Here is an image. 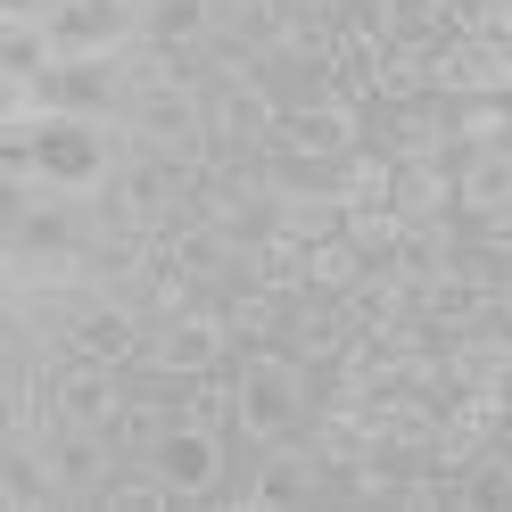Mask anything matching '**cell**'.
<instances>
[{
  "label": "cell",
  "mask_w": 512,
  "mask_h": 512,
  "mask_svg": "<svg viewBox=\"0 0 512 512\" xmlns=\"http://www.w3.org/2000/svg\"><path fill=\"white\" fill-rule=\"evenodd\" d=\"M124 149H133V141H124V124H108V116H75V108L0 116V174H9V182H42V190H75V199H108Z\"/></svg>",
  "instance_id": "1"
},
{
  "label": "cell",
  "mask_w": 512,
  "mask_h": 512,
  "mask_svg": "<svg viewBox=\"0 0 512 512\" xmlns=\"http://www.w3.org/2000/svg\"><path fill=\"white\" fill-rule=\"evenodd\" d=\"M232 397H240V455H256V446H281V438H298L314 422V405H323V389H314V364L290 356L281 339L265 347H240L232 356Z\"/></svg>",
  "instance_id": "2"
},
{
  "label": "cell",
  "mask_w": 512,
  "mask_h": 512,
  "mask_svg": "<svg viewBox=\"0 0 512 512\" xmlns=\"http://www.w3.org/2000/svg\"><path fill=\"white\" fill-rule=\"evenodd\" d=\"M331 488H339V471L323 463V446L298 430V438H281V446L240 455L232 496H223V504H240V512H306V504H331Z\"/></svg>",
  "instance_id": "3"
},
{
  "label": "cell",
  "mask_w": 512,
  "mask_h": 512,
  "mask_svg": "<svg viewBox=\"0 0 512 512\" xmlns=\"http://www.w3.org/2000/svg\"><path fill=\"white\" fill-rule=\"evenodd\" d=\"M199 174L207 166H190V157H166V149H124V166L108 182V215L116 223H133V232H174V223L199 207Z\"/></svg>",
  "instance_id": "4"
},
{
  "label": "cell",
  "mask_w": 512,
  "mask_h": 512,
  "mask_svg": "<svg viewBox=\"0 0 512 512\" xmlns=\"http://www.w3.org/2000/svg\"><path fill=\"white\" fill-rule=\"evenodd\" d=\"M356 149H364V100H347V91H306V100H290V116L273 133V157L290 174H339Z\"/></svg>",
  "instance_id": "5"
},
{
  "label": "cell",
  "mask_w": 512,
  "mask_h": 512,
  "mask_svg": "<svg viewBox=\"0 0 512 512\" xmlns=\"http://www.w3.org/2000/svg\"><path fill=\"white\" fill-rule=\"evenodd\" d=\"M232 356H240V339H232V323H223V298H199V306H182V314H166V323H149V347H141V380H199V372H232Z\"/></svg>",
  "instance_id": "6"
},
{
  "label": "cell",
  "mask_w": 512,
  "mask_h": 512,
  "mask_svg": "<svg viewBox=\"0 0 512 512\" xmlns=\"http://www.w3.org/2000/svg\"><path fill=\"white\" fill-rule=\"evenodd\" d=\"M149 471L166 479L174 512H182V504H223V496H232V471H240V438H232V430L174 422V430H166V446L149 455Z\"/></svg>",
  "instance_id": "7"
},
{
  "label": "cell",
  "mask_w": 512,
  "mask_h": 512,
  "mask_svg": "<svg viewBox=\"0 0 512 512\" xmlns=\"http://www.w3.org/2000/svg\"><path fill=\"white\" fill-rule=\"evenodd\" d=\"M34 455H42V471H50V496H58V504H100L108 479L124 471L116 438L91 430V422H50V430L34 438Z\"/></svg>",
  "instance_id": "8"
},
{
  "label": "cell",
  "mask_w": 512,
  "mask_h": 512,
  "mask_svg": "<svg viewBox=\"0 0 512 512\" xmlns=\"http://www.w3.org/2000/svg\"><path fill=\"white\" fill-rule=\"evenodd\" d=\"M124 397H133V372H116V364H100V356L58 347V356L42 364V405H50V422H91V430H108Z\"/></svg>",
  "instance_id": "9"
},
{
  "label": "cell",
  "mask_w": 512,
  "mask_h": 512,
  "mask_svg": "<svg viewBox=\"0 0 512 512\" xmlns=\"http://www.w3.org/2000/svg\"><path fill=\"white\" fill-rule=\"evenodd\" d=\"M42 25H50L58 58H124L141 42V9L133 0H58Z\"/></svg>",
  "instance_id": "10"
},
{
  "label": "cell",
  "mask_w": 512,
  "mask_h": 512,
  "mask_svg": "<svg viewBox=\"0 0 512 512\" xmlns=\"http://www.w3.org/2000/svg\"><path fill=\"white\" fill-rule=\"evenodd\" d=\"M380 67H389V25H380L372 9L331 17V91L380 108Z\"/></svg>",
  "instance_id": "11"
},
{
  "label": "cell",
  "mask_w": 512,
  "mask_h": 512,
  "mask_svg": "<svg viewBox=\"0 0 512 512\" xmlns=\"http://www.w3.org/2000/svg\"><path fill=\"white\" fill-rule=\"evenodd\" d=\"M438 100H512V42L496 34L438 42Z\"/></svg>",
  "instance_id": "12"
},
{
  "label": "cell",
  "mask_w": 512,
  "mask_h": 512,
  "mask_svg": "<svg viewBox=\"0 0 512 512\" xmlns=\"http://www.w3.org/2000/svg\"><path fill=\"white\" fill-rule=\"evenodd\" d=\"M124 100H133L124 58H58V75L42 83V108H75V116H108V124H124Z\"/></svg>",
  "instance_id": "13"
},
{
  "label": "cell",
  "mask_w": 512,
  "mask_h": 512,
  "mask_svg": "<svg viewBox=\"0 0 512 512\" xmlns=\"http://www.w3.org/2000/svg\"><path fill=\"white\" fill-rule=\"evenodd\" d=\"M380 116H389V133H380L389 157H438V166H455V157H463V141H455V100H438V91L397 100V108H380Z\"/></svg>",
  "instance_id": "14"
},
{
  "label": "cell",
  "mask_w": 512,
  "mask_h": 512,
  "mask_svg": "<svg viewBox=\"0 0 512 512\" xmlns=\"http://www.w3.org/2000/svg\"><path fill=\"white\" fill-rule=\"evenodd\" d=\"M273 223H281V232H298V240H331V232H347L339 174H290V166H281V182H273Z\"/></svg>",
  "instance_id": "15"
},
{
  "label": "cell",
  "mask_w": 512,
  "mask_h": 512,
  "mask_svg": "<svg viewBox=\"0 0 512 512\" xmlns=\"http://www.w3.org/2000/svg\"><path fill=\"white\" fill-rule=\"evenodd\" d=\"M463 248H471V215H430V223H405L397 248L380 256V265H389L397 281H413V290H422V281H438Z\"/></svg>",
  "instance_id": "16"
},
{
  "label": "cell",
  "mask_w": 512,
  "mask_h": 512,
  "mask_svg": "<svg viewBox=\"0 0 512 512\" xmlns=\"http://www.w3.org/2000/svg\"><path fill=\"white\" fill-rule=\"evenodd\" d=\"M141 42L166 50V58L207 67V50H215V0H141Z\"/></svg>",
  "instance_id": "17"
},
{
  "label": "cell",
  "mask_w": 512,
  "mask_h": 512,
  "mask_svg": "<svg viewBox=\"0 0 512 512\" xmlns=\"http://www.w3.org/2000/svg\"><path fill=\"white\" fill-rule=\"evenodd\" d=\"M347 314H339V298H314V290H298L290 298V323H281V347H290V356H306L314 372H331L339 356H347Z\"/></svg>",
  "instance_id": "18"
},
{
  "label": "cell",
  "mask_w": 512,
  "mask_h": 512,
  "mask_svg": "<svg viewBox=\"0 0 512 512\" xmlns=\"http://www.w3.org/2000/svg\"><path fill=\"white\" fill-rule=\"evenodd\" d=\"M455 207L471 223L512 215V141H488V149H463L455 157Z\"/></svg>",
  "instance_id": "19"
},
{
  "label": "cell",
  "mask_w": 512,
  "mask_h": 512,
  "mask_svg": "<svg viewBox=\"0 0 512 512\" xmlns=\"http://www.w3.org/2000/svg\"><path fill=\"white\" fill-rule=\"evenodd\" d=\"M240 281H265V290L298 298V290H306V240L281 232V223H256L248 248H240Z\"/></svg>",
  "instance_id": "20"
},
{
  "label": "cell",
  "mask_w": 512,
  "mask_h": 512,
  "mask_svg": "<svg viewBox=\"0 0 512 512\" xmlns=\"http://www.w3.org/2000/svg\"><path fill=\"white\" fill-rule=\"evenodd\" d=\"M413 306H422V290H413V281H397L389 265H372V273L356 281V290L339 298V314H347V331H397V323H405Z\"/></svg>",
  "instance_id": "21"
},
{
  "label": "cell",
  "mask_w": 512,
  "mask_h": 512,
  "mask_svg": "<svg viewBox=\"0 0 512 512\" xmlns=\"http://www.w3.org/2000/svg\"><path fill=\"white\" fill-rule=\"evenodd\" d=\"M397 215H405V223L463 215V207H455V166H438V157H397Z\"/></svg>",
  "instance_id": "22"
},
{
  "label": "cell",
  "mask_w": 512,
  "mask_h": 512,
  "mask_svg": "<svg viewBox=\"0 0 512 512\" xmlns=\"http://www.w3.org/2000/svg\"><path fill=\"white\" fill-rule=\"evenodd\" d=\"M223 323H232L240 347H265V339H281V323H290V298L265 290V281H232V290H223Z\"/></svg>",
  "instance_id": "23"
},
{
  "label": "cell",
  "mask_w": 512,
  "mask_h": 512,
  "mask_svg": "<svg viewBox=\"0 0 512 512\" xmlns=\"http://www.w3.org/2000/svg\"><path fill=\"white\" fill-rule=\"evenodd\" d=\"M372 273V256L347 240V232H331V240H306V290L314 298H347L356 281Z\"/></svg>",
  "instance_id": "24"
},
{
  "label": "cell",
  "mask_w": 512,
  "mask_h": 512,
  "mask_svg": "<svg viewBox=\"0 0 512 512\" xmlns=\"http://www.w3.org/2000/svg\"><path fill=\"white\" fill-rule=\"evenodd\" d=\"M380 25H389V42H413V50H438V42L463 34V25H455V0H389Z\"/></svg>",
  "instance_id": "25"
},
{
  "label": "cell",
  "mask_w": 512,
  "mask_h": 512,
  "mask_svg": "<svg viewBox=\"0 0 512 512\" xmlns=\"http://www.w3.org/2000/svg\"><path fill=\"white\" fill-rule=\"evenodd\" d=\"M463 512H512V446L504 438L463 471Z\"/></svg>",
  "instance_id": "26"
},
{
  "label": "cell",
  "mask_w": 512,
  "mask_h": 512,
  "mask_svg": "<svg viewBox=\"0 0 512 512\" xmlns=\"http://www.w3.org/2000/svg\"><path fill=\"white\" fill-rule=\"evenodd\" d=\"M108 512H174V496H166V479H157L149 463H124L116 479H108V496H100Z\"/></svg>",
  "instance_id": "27"
},
{
  "label": "cell",
  "mask_w": 512,
  "mask_h": 512,
  "mask_svg": "<svg viewBox=\"0 0 512 512\" xmlns=\"http://www.w3.org/2000/svg\"><path fill=\"white\" fill-rule=\"evenodd\" d=\"M455 141H463V149L512 141V100H455Z\"/></svg>",
  "instance_id": "28"
},
{
  "label": "cell",
  "mask_w": 512,
  "mask_h": 512,
  "mask_svg": "<svg viewBox=\"0 0 512 512\" xmlns=\"http://www.w3.org/2000/svg\"><path fill=\"white\" fill-rule=\"evenodd\" d=\"M397 232H405V215H397V207H347V240H356L372 265L397 248Z\"/></svg>",
  "instance_id": "29"
},
{
  "label": "cell",
  "mask_w": 512,
  "mask_h": 512,
  "mask_svg": "<svg viewBox=\"0 0 512 512\" xmlns=\"http://www.w3.org/2000/svg\"><path fill=\"white\" fill-rule=\"evenodd\" d=\"M455 25L463 34H504V0H455Z\"/></svg>",
  "instance_id": "30"
},
{
  "label": "cell",
  "mask_w": 512,
  "mask_h": 512,
  "mask_svg": "<svg viewBox=\"0 0 512 512\" xmlns=\"http://www.w3.org/2000/svg\"><path fill=\"white\" fill-rule=\"evenodd\" d=\"M471 240L496 256V265H512V215H488V223H471Z\"/></svg>",
  "instance_id": "31"
},
{
  "label": "cell",
  "mask_w": 512,
  "mask_h": 512,
  "mask_svg": "<svg viewBox=\"0 0 512 512\" xmlns=\"http://www.w3.org/2000/svg\"><path fill=\"white\" fill-rule=\"evenodd\" d=\"M281 9H290V17H347L356 0H281Z\"/></svg>",
  "instance_id": "32"
},
{
  "label": "cell",
  "mask_w": 512,
  "mask_h": 512,
  "mask_svg": "<svg viewBox=\"0 0 512 512\" xmlns=\"http://www.w3.org/2000/svg\"><path fill=\"white\" fill-rule=\"evenodd\" d=\"M50 9H58V0H0V17H25V25H42Z\"/></svg>",
  "instance_id": "33"
},
{
  "label": "cell",
  "mask_w": 512,
  "mask_h": 512,
  "mask_svg": "<svg viewBox=\"0 0 512 512\" xmlns=\"http://www.w3.org/2000/svg\"><path fill=\"white\" fill-rule=\"evenodd\" d=\"M504 314H512V265H504Z\"/></svg>",
  "instance_id": "34"
},
{
  "label": "cell",
  "mask_w": 512,
  "mask_h": 512,
  "mask_svg": "<svg viewBox=\"0 0 512 512\" xmlns=\"http://www.w3.org/2000/svg\"><path fill=\"white\" fill-rule=\"evenodd\" d=\"M356 9H372V17H380V9H389V0H356Z\"/></svg>",
  "instance_id": "35"
}]
</instances>
